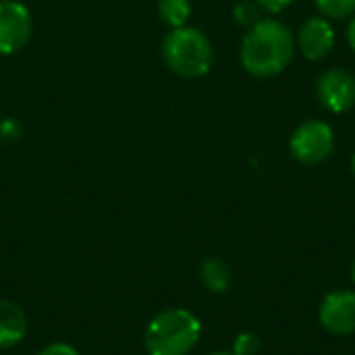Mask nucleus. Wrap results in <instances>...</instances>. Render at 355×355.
I'll list each match as a JSON object with an SVG mask.
<instances>
[{
	"label": "nucleus",
	"instance_id": "obj_20",
	"mask_svg": "<svg viewBox=\"0 0 355 355\" xmlns=\"http://www.w3.org/2000/svg\"><path fill=\"white\" fill-rule=\"evenodd\" d=\"M210 355H235L233 352L231 354H227V352H216V354H210Z\"/></svg>",
	"mask_w": 355,
	"mask_h": 355
},
{
	"label": "nucleus",
	"instance_id": "obj_7",
	"mask_svg": "<svg viewBox=\"0 0 355 355\" xmlns=\"http://www.w3.org/2000/svg\"><path fill=\"white\" fill-rule=\"evenodd\" d=\"M320 324L333 335L355 333V291L337 289L324 297L318 310Z\"/></svg>",
	"mask_w": 355,
	"mask_h": 355
},
{
	"label": "nucleus",
	"instance_id": "obj_10",
	"mask_svg": "<svg viewBox=\"0 0 355 355\" xmlns=\"http://www.w3.org/2000/svg\"><path fill=\"white\" fill-rule=\"evenodd\" d=\"M200 277L202 283L212 291V293H225L229 289L231 277H229V268L218 260V258H208L202 262L200 268Z\"/></svg>",
	"mask_w": 355,
	"mask_h": 355
},
{
	"label": "nucleus",
	"instance_id": "obj_5",
	"mask_svg": "<svg viewBox=\"0 0 355 355\" xmlns=\"http://www.w3.org/2000/svg\"><path fill=\"white\" fill-rule=\"evenodd\" d=\"M31 15L17 0H0V54L19 52L31 37Z\"/></svg>",
	"mask_w": 355,
	"mask_h": 355
},
{
	"label": "nucleus",
	"instance_id": "obj_13",
	"mask_svg": "<svg viewBox=\"0 0 355 355\" xmlns=\"http://www.w3.org/2000/svg\"><path fill=\"white\" fill-rule=\"evenodd\" d=\"M233 19H235V23L250 29L252 25H256L262 19V10L256 4V0H239L233 6Z\"/></svg>",
	"mask_w": 355,
	"mask_h": 355
},
{
	"label": "nucleus",
	"instance_id": "obj_11",
	"mask_svg": "<svg viewBox=\"0 0 355 355\" xmlns=\"http://www.w3.org/2000/svg\"><path fill=\"white\" fill-rule=\"evenodd\" d=\"M158 15L162 23L177 29L183 27L191 15V2L189 0H158Z\"/></svg>",
	"mask_w": 355,
	"mask_h": 355
},
{
	"label": "nucleus",
	"instance_id": "obj_6",
	"mask_svg": "<svg viewBox=\"0 0 355 355\" xmlns=\"http://www.w3.org/2000/svg\"><path fill=\"white\" fill-rule=\"evenodd\" d=\"M316 96L331 112H345L355 106V77L345 69H329L316 81Z\"/></svg>",
	"mask_w": 355,
	"mask_h": 355
},
{
	"label": "nucleus",
	"instance_id": "obj_14",
	"mask_svg": "<svg viewBox=\"0 0 355 355\" xmlns=\"http://www.w3.org/2000/svg\"><path fill=\"white\" fill-rule=\"evenodd\" d=\"M260 349V339L254 333H241L237 335L233 343V354L235 355H254Z\"/></svg>",
	"mask_w": 355,
	"mask_h": 355
},
{
	"label": "nucleus",
	"instance_id": "obj_8",
	"mask_svg": "<svg viewBox=\"0 0 355 355\" xmlns=\"http://www.w3.org/2000/svg\"><path fill=\"white\" fill-rule=\"evenodd\" d=\"M335 29L329 23V19L320 17H310L308 21L302 23L297 31V46L302 54L308 60H322L327 58L333 48H335Z\"/></svg>",
	"mask_w": 355,
	"mask_h": 355
},
{
	"label": "nucleus",
	"instance_id": "obj_3",
	"mask_svg": "<svg viewBox=\"0 0 355 355\" xmlns=\"http://www.w3.org/2000/svg\"><path fill=\"white\" fill-rule=\"evenodd\" d=\"M162 58L166 67L185 79L204 77L214 62V50L210 40L196 27L171 29L162 42Z\"/></svg>",
	"mask_w": 355,
	"mask_h": 355
},
{
	"label": "nucleus",
	"instance_id": "obj_16",
	"mask_svg": "<svg viewBox=\"0 0 355 355\" xmlns=\"http://www.w3.org/2000/svg\"><path fill=\"white\" fill-rule=\"evenodd\" d=\"M37 355H79V352L69 343H52V345L44 347Z\"/></svg>",
	"mask_w": 355,
	"mask_h": 355
},
{
	"label": "nucleus",
	"instance_id": "obj_18",
	"mask_svg": "<svg viewBox=\"0 0 355 355\" xmlns=\"http://www.w3.org/2000/svg\"><path fill=\"white\" fill-rule=\"evenodd\" d=\"M352 173H354V177H355V154L352 156Z\"/></svg>",
	"mask_w": 355,
	"mask_h": 355
},
{
	"label": "nucleus",
	"instance_id": "obj_1",
	"mask_svg": "<svg viewBox=\"0 0 355 355\" xmlns=\"http://www.w3.org/2000/svg\"><path fill=\"white\" fill-rule=\"evenodd\" d=\"M295 52V37L291 29L275 19L262 17L252 25L239 48L241 67L254 77H275L283 73Z\"/></svg>",
	"mask_w": 355,
	"mask_h": 355
},
{
	"label": "nucleus",
	"instance_id": "obj_4",
	"mask_svg": "<svg viewBox=\"0 0 355 355\" xmlns=\"http://www.w3.org/2000/svg\"><path fill=\"white\" fill-rule=\"evenodd\" d=\"M335 150V133L333 127L320 119L304 121L289 139L291 156L306 166H316L324 162Z\"/></svg>",
	"mask_w": 355,
	"mask_h": 355
},
{
	"label": "nucleus",
	"instance_id": "obj_15",
	"mask_svg": "<svg viewBox=\"0 0 355 355\" xmlns=\"http://www.w3.org/2000/svg\"><path fill=\"white\" fill-rule=\"evenodd\" d=\"M293 0H256L262 12L266 15H281Z\"/></svg>",
	"mask_w": 355,
	"mask_h": 355
},
{
	"label": "nucleus",
	"instance_id": "obj_12",
	"mask_svg": "<svg viewBox=\"0 0 355 355\" xmlns=\"http://www.w3.org/2000/svg\"><path fill=\"white\" fill-rule=\"evenodd\" d=\"M324 19H347L355 15V0H316Z\"/></svg>",
	"mask_w": 355,
	"mask_h": 355
},
{
	"label": "nucleus",
	"instance_id": "obj_9",
	"mask_svg": "<svg viewBox=\"0 0 355 355\" xmlns=\"http://www.w3.org/2000/svg\"><path fill=\"white\" fill-rule=\"evenodd\" d=\"M27 335V316L25 312L6 300H0V349L15 347Z\"/></svg>",
	"mask_w": 355,
	"mask_h": 355
},
{
	"label": "nucleus",
	"instance_id": "obj_19",
	"mask_svg": "<svg viewBox=\"0 0 355 355\" xmlns=\"http://www.w3.org/2000/svg\"><path fill=\"white\" fill-rule=\"evenodd\" d=\"M352 279H354V283H355V260H354V264H352Z\"/></svg>",
	"mask_w": 355,
	"mask_h": 355
},
{
	"label": "nucleus",
	"instance_id": "obj_17",
	"mask_svg": "<svg viewBox=\"0 0 355 355\" xmlns=\"http://www.w3.org/2000/svg\"><path fill=\"white\" fill-rule=\"evenodd\" d=\"M347 42H349L352 50H354V52H355V15H354V17H352L349 25H347Z\"/></svg>",
	"mask_w": 355,
	"mask_h": 355
},
{
	"label": "nucleus",
	"instance_id": "obj_2",
	"mask_svg": "<svg viewBox=\"0 0 355 355\" xmlns=\"http://www.w3.org/2000/svg\"><path fill=\"white\" fill-rule=\"evenodd\" d=\"M202 337V324L189 310L173 308L156 314L146 329L150 355H187Z\"/></svg>",
	"mask_w": 355,
	"mask_h": 355
}]
</instances>
